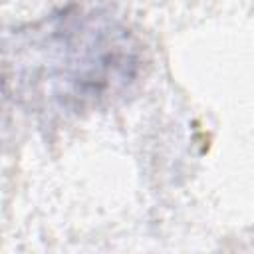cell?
Returning <instances> with one entry per match:
<instances>
[{
  "label": "cell",
  "mask_w": 254,
  "mask_h": 254,
  "mask_svg": "<svg viewBox=\"0 0 254 254\" xmlns=\"http://www.w3.org/2000/svg\"><path fill=\"white\" fill-rule=\"evenodd\" d=\"M8 48V81L22 97L60 111L77 113L119 95L141 69V52L127 26L81 6L20 32Z\"/></svg>",
  "instance_id": "obj_1"
}]
</instances>
